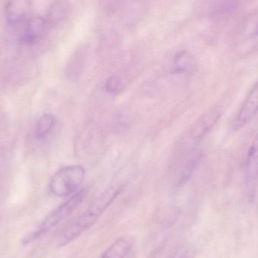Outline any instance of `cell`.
Here are the masks:
<instances>
[{"instance_id": "6da1fadb", "label": "cell", "mask_w": 258, "mask_h": 258, "mask_svg": "<svg viewBox=\"0 0 258 258\" xmlns=\"http://www.w3.org/2000/svg\"><path fill=\"white\" fill-rule=\"evenodd\" d=\"M122 189V186L114 185L96 197L89 207L63 230L60 239V246L71 243L89 230L111 206Z\"/></svg>"}, {"instance_id": "7a4b0ae2", "label": "cell", "mask_w": 258, "mask_h": 258, "mask_svg": "<svg viewBox=\"0 0 258 258\" xmlns=\"http://www.w3.org/2000/svg\"><path fill=\"white\" fill-rule=\"evenodd\" d=\"M88 192H89L88 188H84L76 192L69 200H67L64 203L60 205L55 210L53 211L49 215H48L45 220L35 229L34 231L26 236L23 240V243L28 244L33 242L35 239L41 237L45 233L51 231L54 227H57L63 221H66L83 203L86 196L88 195Z\"/></svg>"}, {"instance_id": "3957f363", "label": "cell", "mask_w": 258, "mask_h": 258, "mask_svg": "<svg viewBox=\"0 0 258 258\" xmlns=\"http://www.w3.org/2000/svg\"><path fill=\"white\" fill-rule=\"evenodd\" d=\"M85 174L86 171L81 165L63 167L51 178L50 190L56 197H65L71 195L83 183Z\"/></svg>"}, {"instance_id": "277c9868", "label": "cell", "mask_w": 258, "mask_h": 258, "mask_svg": "<svg viewBox=\"0 0 258 258\" xmlns=\"http://www.w3.org/2000/svg\"><path fill=\"white\" fill-rule=\"evenodd\" d=\"M258 113V81L253 86L250 93L242 104L236 119L233 122L234 129L243 127L249 122Z\"/></svg>"}, {"instance_id": "5b68a950", "label": "cell", "mask_w": 258, "mask_h": 258, "mask_svg": "<svg viewBox=\"0 0 258 258\" xmlns=\"http://www.w3.org/2000/svg\"><path fill=\"white\" fill-rule=\"evenodd\" d=\"M31 0H9L5 9L6 21L11 26L24 21L31 9Z\"/></svg>"}, {"instance_id": "8992f818", "label": "cell", "mask_w": 258, "mask_h": 258, "mask_svg": "<svg viewBox=\"0 0 258 258\" xmlns=\"http://www.w3.org/2000/svg\"><path fill=\"white\" fill-rule=\"evenodd\" d=\"M221 118V113L216 109H211L203 113L192 125L190 135L194 140L201 139L206 136Z\"/></svg>"}, {"instance_id": "52a82bcc", "label": "cell", "mask_w": 258, "mask_h": 258, "mask_svg": "<svg viewBox=\"0 0 258 258\" xmlns=\"http://www.w3.org/2000/svg\"><path fill=\"white\" fill-rule=\"evenodd\" d=\"M47 26L46 21L42 17L32 18L26 27L25 31L21 36L22 43L27 45H35L45 33Z\"/></svg>"}, {"instance_id": "ba28073f", "label": "cell", "mask_w": 258, "mask_h": 258, "mask_svg": "<svg viewBox=\"0 0 258 258\" xmlns=\"http://www.w3.org/2000/svg\"><path fill=\"white\" fill-rule=\"evenodd\" d=\"M71 5L68 0H55L51 3L47 12V24L50 27H56L63 23L69 16Z\"/></svg>"}, {"instance_id": "9c48e42d", "label": "cell", "mask_w": 258, "mask_h": 258, "mask_svg": "<svg viewBox=\"0 0 258 258\" xmlns=\"http://www.w3.org/2000/svg\"><path fill=\"white\" fill-rule=\"evenodd\" d=\"M134 245L133 236L130 235L121 236L110 245L101 258H125L133 249Z\"/></svg>"}, {"instance_id": "30bf717a", "label": "cell", "mask_w": 258, "mask_h": 258, "mask_svg": "<svg viewBox=\"0 0 258 258\" xmlns=\"http://www.w3.org/2000/svg\"><path fill=\"white\" fill-rule=\"evenodd\" d=\"M245 177L252 181L258 177V135L251 144L247 154L245 162Z\"/></svg>"}, {"instance_id": "8fae6325", "label": "cell", "mask_w": 258, "mask_h": 258, "mask_svg": "<svg viewBox=\"0 0 258 258\" xmlns=\"http://www.w3.org/2000/svg\"><path fill=\"white\" fill-rule=\"evenodd\" d=\"M194 57L186 51H180L176 54L173 61L172 73L176 74H189L195 68Z\"/></svg>"}, {"instance_id": "7c38bea8", "label": "cell", "mask_w": 258, "mask_h": 258, "mask_svg": "<svg viewBox=\"0 0 258 258\" xmlns=\"http://www.w3.org/2000/svg\"><path fill=\"white\" fill-rule=\"evenodd\" d=\"M202 158H203L202 153H197L186 159L179 171L178 180H177L178 185L182 186L185 184L191 178L194 171L200 165Z\"/></svg>"}, {"instance_id": "4fadbf2b", "label": "cell", "mask_w": 258, "mask_h": 258, "mask_svg": "<svg viewBox=\"0 0 258 258\" xmlns=\"http://www.w3.org/2000/svg\"><path fill=\"white\" fill-rule=\"evenodd\" d=\"M180 213V209L176 206H165L157 211L155 215V221L162 227H170L176 222Z\"/></svg>"}, {"instance_id": "5bb4252c", "label": "cell", "mask_w": 258, "mask_h": 258, "mask_svg": "<svg viewBox=\"0 0 258 258\" xmlns=\"http://www.w3.org/2000/svg\"><path fill=\"white\" fill-rule=\"evenodd\" d=\"M55 117L50 113L42 115L36 122L35 136L37 139H44L50 133L55 124Z\"/></svg>"}, {"instance_id": "9a60e30c", "label": "cell", "mask_w": 258, "mask_h": 258, "mask_svg": "<svg viewBox=\"0 0 258 258\" xmlns=\"http://www.w3.org/2000/svg\"><path fill=\"white\" fill-rule=\"evenodd\" d=\"M127 0H99L101 9L109 14L116 13L123 8Z\"/></svg>"}, {"instance_id": "2e32d148", "label": "cell", "mask_w": 258, "mask_h": 258, "mask_svg": "<svg viewBox=\"0 0 258 258\" xmlns=\"http://www.w3.org/2000/svg\"><path fill=\"white\" fill-rule=\"evenodd\" d=\"M122 80L118 76H112L106 82V91L110 95H116L122 91Z\"/></svg>"}, {"instance_id": "e0dca14e", "label": "cell", "mask_w": 258, "mask_h": 258, "mask_svg": "<svg viewBox=\"0 0 258 258\" xmlns=\"http://www.w3.org/2000/svg\"><path fill=\"white\" fill-rule=\"evenodd\" d=\"M197 255V248L191 243L185 244L180 247L170 258H195Z\"/></svg>"}, {"instance_id": "ac0fdd59", "label": "cell", "mask_w": 258, "mask_h": 258, "mask_svg": "<svg viewBox=\"0 0 258 258\" xmlns=\"http://www.w3.org/2000/svg\"><path fill=\"white\" fill-rule=\"evenodd\" d=\"M238 6V0H221L218 7V12L221 15H229L236 10Z\"/></svg>"}, {"instance_id": "d6986e66", "label": "cell", "mask_w": 258, "mask_h": 258, "mask_svg": "<svg viewBox=\"0 0 258 258\" xmlns=\"http://www.w3.org/2000/svg\"><path fill=\"white\" fill-rule=\"evenodd\" d=\"M151 258H162V256L159 255V252H156L154 253V254H153V257Z\"/></svg>"}, {"instance_id": "ffe728a7", "label": "cell", "mask_w": 258, "mask_h": 258, "mask_svg": "<svg viewBox=\"0 0 258 258\" xmlns=\"http://www.w3.org/2000/svg\"><path fill=\"white\" fill-rule=\"evenodd\" d=\"M254 36H258V23H257V27H256V29H255V31H254Z\"/></svg>"}]
</instances>
